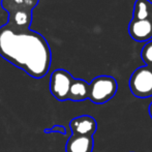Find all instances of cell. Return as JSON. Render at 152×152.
Masks as SVG:
<instances>
[{
  "label": "cell",
  "mask_w": 152,
  "mask_h": 152,
  "mask_svg": "<svg viewBox=\"0 0 152 152\" xmlns=\"http://www.w3.org/2000/svg\"><path fill=\"white\" fill-rule=\"evenodd\" d=\"M149 115H150V117H151V119H152V102H151V104H149Z\"/></svg>",
  "instance_id": "4fadbf2b"
},
{
  "label": "cell",
  "mask_w": 152,
  "mask_h": 152,
  "mask_svg": "<svg viewBox=\"0 0 152 152\" xmlns=\"http://www.w3.org/2000/svg\"><path fill=\"white\" fill-rule=\"evenodd\" d=\"M74 77L65 69H56L50 78V91L52 95L59 102L67 100L70 85Z\"/></svg>",
  "instance_id": "5b68a950"
},
{
  "label": "cell",
  "mask_w": 152,
  "mask_h": 152,
  "mask_svg": "<svg viewBox=\"0 0 152 152\" xmlns=\"http://www.w3.org/2000/svg\"><path fill=\"white\" fill-rule=\"evenodd\" d=\"M129 89L136 97L148 98L152 96V67L141 66L132 74Z\"/></svg>",
  "instance_id": "277c9868"
},
{
  "label": "cell",
  "mask_w": 152,
  "mask_h": 152,
  "mask_svg": "<svg viewBox=\"0 0 152 152\" xmlns=\"http://www.w3.org/2000/svg\"><path fill=\"white\" fill-rule=\"evenodd\" d=\"M128 33L136 42H149L152 38V19L132 20L128 24Z\"/></svg>",
  "instance_id": "8992f818"
},
{
  "label": "cell",
  "mask_w": 152,
  "mask_h": 152,
  "mask_svg": "<svg viewBox=\"0 0 152 152\" xmlns=\"http://www.w3.org/2000/svg\"><path fill=\"white\" fill-rule=\"evenodd\" d=\"M89 83L82 79H74L68 92L67 100L72 102H83L88 98Z\"/></svg>",
  "instance_id": "9c48e42d"
},
{
  "label": "cell",
  "mask_w": 152,
  "mask_h": 152,
  "mask_svg": "<svg viewBox=\"0 0 152 152\" xmlns=\"http://www.w3.org/2000/svg\"><path fill=\"white\" fill-rule=\"evenodd\" d=\"M118 84L111 76H98L89 83L88 98L93 104H102L115 96Z\"/></svg>",
  "instance_id": "3957f363"
},
{
  "label": "cell",
  "mask_w": 152,
  "mask_h": 152,
  "mask_svg": "<svg viewBox=\"0 0 152 152\" xmlns=\"http://www.w3.org/2000/svg\"><path fill=\"white\" fill-rule=\"evenodd\" d=\"M152 19V2L149 0H136L132 20Z\"/></svg>",
  "instance_id": "30bf717a"
},
{
  "label": "cell",
  "mask_w": 152,
  "mask_h": 152,
  "mask_svg": "<svg viewBox=\"0 0 152 152\" xmlns=\"http://www.w3.org/2000/svg\"><path fill=\"white\" fill-rule=\"evenodd\" d=\"M141 58L146 66L152 67V40H149L141 51Z\"/></svg>",
  "instance_id": "8fae6325"
},
{
  "label": "cell",
  "mask_w": 152,
  "mask_h": 152,
  "mask_svg": "<svg viewBox=\"0 0 152 152\" xmlns=\"http://www.w3.org/2000/svg\"><path fill=\"white\" fill-rule=\"evenodd\" d=\"M69 128L72 134L93 137L97 129V122L92 116L82 115L74 118L69 122Z\"/></svg>",
  "instance_id": "52a82bcc"
},
{
  "label": "cell",
  "mask_w": 152,
  "mask_h": 152,
  "mask_svg": "<svg viewBox=\"0 0 152 152\" xmlns=\"http://www.w3.org/2000/svg\"><path fill=\"white\" fill-rule=\"evenodd\" d=\"M0 56L34 79L44 78L52 62L51 49L42 34L10 23L0 27Z\"/></svg>",
  "instance_id": "6da1fadb"
},
{
  "label": "cell",
  "mask_w": 152,
  "mask_h": 152,
  "mask_svg": "<svg viewBox=\"0 0 152 152\" xmlns=\"http://www.w3.org/2000/svg\"><path fill=\"white\" fill-rule=\"evenodd\" d=\"M93 147V137L72 134L65 145V152H92Z\"/></svg>",
  "instance_id": "ba28073f"
},
{
  "label": "cell",
  "mask_w": 152,
  "mask_h": 152,
  "mask_svg": "<svg viewBox=\"0 0 152 152\" xmlns=\"http://www.w3.org/2000/svg\"><path fill=\"white\" fill-rule=\"evenodd\" d=\"M45 134H53V132H56V134H66V129L63 125H54L51 128H45L44 129Z\"/></svg>",
  "instance_id": "7c38bea8"
},
{
  "label": "cell",
  "mask_w": 152,
  "mask_h": 152,
  "mask_svg": "<svg viewBox=\"0 0 152 152\" xmlns=\"http://www.w3.org/2000/svg\"><path fill=\"white\" fill-rule=\"evenodd\" d=\"M38 0H2L1 5L8 14L7 23L22 28H30L32 10Z\"/></svg>",
  "instance_id": "7a4b0ae2"
}]
</instances>
